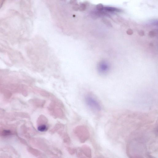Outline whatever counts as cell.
Returning <instances> with one entry per match:
<instances>
[{"mask_svg":"<svg viewBox=\"0 0 158 158\" xmlns=\"http://www.w3.org/2000/svg\"><path fill=\"white\" fill-rule=\"evenodd\" d=\"M37 158H43V157L41 155L38 157Z\"/></svg>","mask_w":158,"mask_h":158,"instance_id":"16","label":"cell"},{"mask_svg":"<svg viewBox=\"0 0 158 158\" xmlns=\"http://www.w3.org/2000/svg\"><path fill=\"white\" fill-rule=\"evenodd\" d=\"M27 150L30 153L38 157L41 155V152L40 151L31 147H28Z\"/></svg>","mask_w":158,"mask_h":158,"instance_id":"6","label":"cell"},{"mask_svg":"<svg viewBox=\"0 0 158 158\" xmlns=\"http://www.w3.org/2000/svg\"><path fill=\"white\" fill-rule=\"evenodd\" d=\"M12 133L9 130H4L0 132V135L3 136H7L11 135Z\"/></svg>","mask_w":158,"mask_h":158,"instance_id":"9","label":"cell"},{"mask_svg":"<svg viewBox=\"0 0 158 158\" xmlns=\"http://www.w3.org/2000/svg\"><path fill=\"white\" fill-rule=\"evenodd\" d=\"M80 151L84 155L89 158L91 156V149L88 146L86 145L83 146L81 148Z\"/></svg>","mask_w":158,"mask_h":158,"instance_id":"5","label":"cell"},{"mask_svg":"<svg viewBox=\"0 0 158 158\" xmlns=\"http://www.w3.org/2000/svg\"><path fill=\"white\" fill-rule=\"evenodd\" d=\"M132 31L131 30H128V32H127V33H128V34L130 35L132 34Z\"/></svg>","mask_w":158,"mask_h":158,"instance_id":"14","label":"cell"},{"mask_svg":"<svg viewBox=\"0 0 158 158\" xmlns=\"http://www.w3.org/2000/svg\"><path fill=\"white\" fill-rule=\"evenodd\" d=\"M86 104L91 110L95 113H99L102 110V106L99 101L93 95L88 94L84 98Z\"/></svg>","mask_w":158,"mask_h":158,"instance_id":"1","label":"cell"},{"mask_svg":"<svg viewBox=\"0 0 158 158\" xmlns=\"http://www.w3.org/2000/svg\"><path fill=\"white\" fill-rule=\"evenodd\" d=\"M62 138L65 143L67 144H70V139L67 134H65L63 135Z\"/></svg>","mask_w":158,"mask_h":158,"instance_id":"10","label":"cell"},{"mask_svg":"<svg viewBox=\"0 0 158 158\" xmlns=\"http://www.w3.org/2000/svg\"><path fill=\"white\" fill-rule=\"evenodd\" d=\"M77 155L79 158H89L86 156L81 152L78 153Z\"/></svg>","mask_w":158,"mask_h":158,"instance_id":"12","label":"cell"},{"mask_svg":"<svg viewBox=\"0 0 158 158\" xmlns=\"http://www.w3.org/2000/svg\"><path fill=\"white\" fill-rule=\"evenodd\" d=\"M32 144L40 149L51 153L48 149V147L46 144L42 140L38 138H32L31 140Z\"/></svg>","mask_w":158,"mask_h":158,"instance_id":"4","label":"cell"},{"mask_svg":"<svg viewBox=\"0 0 158 158\" xmlns=\"http://www.w3.org/2000/svg\"><path fill=\"white\" fill-rule=\"evenodd\" d=\"M150 36L154 37L155 35V32L153 31L151 32L150 33Z\"/></svg>","mask_w":158,"mask_h":158,"instance_id":"13","label":"cell"},{"mask_svg":"<svg viewBox=\"0 0 158 158\" xmlns=\"http://www.w3.org/2000/svg\"><path fill=\"white\" fill-rule=\"evenodd\" d=\"M111 67L109 63L103 61L99 63L97 67L98 73L102 76L107 75L110 71Z\"/></svg>","mask_w":158,"mask_h":158,"instance_id":"3","label":"cell"},{"mask_svg":"<svg viewBox=\"0 0 158 158\" xmlns=\"http://www.w3.org/2000/svg\"><path fill=\"white\" fill-rule=\"evenodd\" d=\"M48 126L44 124H40L37 127L38 130L41 132H46L48 130Z\"/></svg>","mask_w":158,"mask_h":158,"instance_id":"8","label":"cell"},{"mask_svg":"<svg viewBox=\"0 0 158 158\" xmlns=\"http://www.w3.org/2000/svg\"><path fill=\"white\" fill-rule=\"evenodd\" d=\"M109 12H121V10L118 8L111 7H104L103 10Z\"/></svg>","mask_w":158,"mask_h":158,"instance_id":"7","label":"cell"},{"mask_svg":"<svg viewBox=\"0 0 158 158\" xmlns=\"http://www.w3.org/2000/svg\"><path fill=\"white\" fill-rule=\"evenodd\" d=\"M74 133L81 143H84L88 139L89 134L87 129L83 127H78L76 128Z\"/></svg>","mask_w":158,"mask_h":158,"instance_id":"2","label":"cell"},{"mask_svg":"<svg viewBox=\"0 0 158 158\" xmlns=\"http://www.w3.org/2000/svg\"><path fill=\"white\" fill-rule=\"evenodd\" d=\"M52 158H61L58 157L57 156H54L52 157Z\"/></svg>","mask_w":158,"mask_h":158,"instance_id":"15","label":"cell"},{"mask_svg":"<svg viewBox=\"0 0 158 158\" xmlns=\"http://www.w3.org/2000/svg\"><path fill=\"white\" fill-rule=\"evenodd\" d=\"M67 150L69 153L72 155L74 154L77 152V150L75 149L70 147L67 148Z\"/></svg>","mask_w":158,"mask_h":158,"instance_id":"11","label":"cell"}]
</instances>
